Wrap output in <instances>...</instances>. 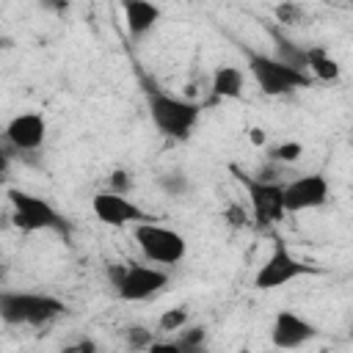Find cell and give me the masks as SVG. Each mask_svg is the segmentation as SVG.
Here are the masks:
<instances>
[{"label":"cell","mask_w":353,"mask_h":353,"mask_svg":"<svg viewBox=\"0 0 353 353\" xmlns=\"http://www.w3.org/2000/svg\"><path fill=\"white\" fill-rule=\"evenodd\" d=\"M146 108H149L152 124L165 138H174V141H188L193 127L199 124V116H201V105L199 102L165 94L157 85L146 88Z\"/></svg>","instance_id":"6da1fadb"},{"label":"cell","mask_w":353,"mask_h":353,"mask_svg":"<svg viewBox=\"0 0 353 353\" xmlns=\"http://www.w3.org/2000/svg\"><path fill=\"white\" fill-rule=\"evenodd\" d=\"M66 312V303L47 292L0 290V320L6 325H47Z\"/></svg>","instance_id":"7a4b0ae2"},{"label":"cell","mask_w":353,"mask_h":353,"mask_svg":"<svg viewBox=\"0 0 353 353\" xmlns=\"http://www.w3.org/2000/svg\"><path fill=\"white\" fill-rule=\"evenodd\" d=\"M245 66L265 97H284V94H292L298 88L312 85V77L306 72H301V69H295V66H290V63H284L268 52L245 50Z\"/></svg>","instance_id":"3957f363"},{"label":"cell","mask_w":353,"mask_h":353,"mask_svg":"<svg viewBox=\"0 0 353 353\" xmlns=\"http://www.w3.org/2000/svg\"><path fill=\"white\" fill-rule=\"evenodd\" d=\"M108 279H110L116 295H119L121 301H130V303L149 301V298H154L157 292H163L165 284H168L165 268H157V265H138V262L113 265V268L108 270Z\"/></svg>","instance_id":"277c9868"},{"label":"cell","mask_w":353,"mask_h":353,"mask_svg":"<svg viewBox=\"0 0 353 353\" xmlns=\"http://www.w3.org/2000/svg\"><path fill=\"white\" fill-rule=\"evenodd\" d=\"M132 237L141 248V254L157 265V268H171L179 265L188 254V240L171 226H163L157 221H143L132 226Z\"/></svg>","instance_id":"5b68a950"},{"label":"cell","mask_w":353,"mask_h":353,"mask_svg":"<svg viewBox=\"0 0 353 353\" xmlns=\"http://www.w3.org/2000/svg\"><path fill=\"white\" fill-rule=\"evenodd\" d=\"M8 204H11V223L22 232H66V221L61 212L41 196L8 188L6 190Z\"/></svg>","instance_id":"8992f818"},{"label":"cell","mask_w":353,"mask_h":353,"mask_svg":"<svg viewBox=\"0 0 353 353\" xmlns=\"http://www.w3.org/2000/svg\"><path fill=\"white\" fill-rule=\"evenodd\" d=\"M232 174L237 176V182L245 188L248 193V204H251V221L256 226H273L279 223L287 212H284V201H281V182L273 179H262V176H251L243 168L232 165Z\"/></svg>","instance_id":"52a82bcc"},{"label":"cell","mask_w":353,"mask_h":353,"mask_svg":"<svg viewBox=\"0 0 353 353\" xmlns=\"http://www.w3.org/2000/svg\"><path fill=\"white\" fill-rule=\"evenodd\" d=\"M314 273L306 262H301L284 240H276L273 243V251L268 254V259L259 265V270L254 273V287L256 290H279L284 284H292L295 279L301 276H309Z\"/></svg>","instance_id":"ba28073f"},{"label":"cell","mask_w":353,"mask_h":353,"mask_svg":"<svg viewBox=\"0 0 353 353\" xmlns=\"http://www.w3.org/2000/svg\"><path fill=\"white\" fill-rule=\"evenodd\" d=\"M284 212H306L317 210L328 201V179L323 174H303L290 182H281Z\"/></svg>","instance_id":"9c48e42d"},{"label":"cell","mask_w":353,"mask_h":353,"mask_svg":"<svg viewBox=\"0 0 353 353\" xmlns=\"http://www.w3.org/2000/svg\"><path fill=\"white\" fill-rule=\"evenodd\" d=\"M317 336V325L312 320H306L301 312L295 309H281L273 317L270 325V342L279 350H295L303 347L306 342H312Z\"/></svg>","instance_id":"30bf717a"},{"label":"cell","mask_w":353,"mask_h":353,"mask_svg":"<svg viewBox=\"0 0 353 353\" xmlns=\"http://www.w3.org/2000/svg\"><path fill=\"white\" fill-rule=\"evenodd\" d=\"M91 212L97 215V221H102L105 226H127V223H143L152 221L135 201H130L127 196L110 193V190H99L91 199Z\"/></svg>","instance_id":"8fae6325"},{"label":"cell","mask_w":353,"mask_h":353,"mask_svg":"<svg viewBox=\"0 0 353 353\" xmlns=\"http://www.w3.org/2000/svg\"><path fill=\"white\" fill-rule=\"evenodd\" d=\"M47 138V121L41 113H19L6 124V141L19 152H36Z\"/></svg>","instance_id":"7c38bea8"},{"label":"cell","mask_w":353,"mask_h":353,"mask_svg":"<svg viewBox=\"0 0 353 353\" xmlns=\"http://www.w3.org/2000/svg\"><path fill=\"white\" fill-rule=\"evenodd\" d=\"M121 14H124L127 33L132 39H143L160 22V8L154 3H146V0H124L121 3Z\"/></svg>","instance_id":"4fadbf2b"},{"label":"cell","mask_w":353,"mask_h":353,"mask_svg":"<svg viewBox=\"0 0 353 353\" xmlns=\"http://www.w3.org/2000/svg\"><path fill=\"white\" fill-rule=\"evenodd\" d=\"M243 85H245V74L240 66H232V63L218 66L210 80L212 99H237L243 97Z\"/></svg>","instance_id":"5bb4252c"},{"label":"cell","mask_w":353,"mask_h":353,"mask_svg":"<svg viewBox=\"0 0 353 353\" xmlns=\"http://www.w3.org/2000/svg\"><path fill=\"white\" fill-rule=\"evenodd\" d=\"M303 72H306L312 80H323V83L339 80V74H342L336 58H331L323 47H309V50H306V66H303Z\"/></svg>","instance_id":"9a60e30c"},{"label":"cell","mask_w":353,"mask_h":353,"mask_svg":"<svg viewBox=\"0 0 353 353\" xmlns=\"http://www.w3.org/2000/svg\"><path fill=\"white\" fill-rule=\"evenodd\" d=\"M174 345L179 347V353H207V328L204 325H185Z\"/></svg>","instance_id":"2e32d148"},{"label":"cell","mask_w":353,"mask_h":353,"mask_svg":"<svg viewBox=\"0 0 353 353\" xmlns=\"http://www.w3.org/2000/svg\"><path fill=\"white\" fill-rule=\"evenodd\" d=\"M188 323H190V312H188V306L165 309V312L160 314V320H157L160 331H168V334H176V331H182Z\"/></svg>","instance_id":"e0dca14e"},{"label":"cell","mask_w":353,"mask_h":353,"mask_svg":"<svg viewBox=\"0 0 353 353\" xmlns=\"http://www.w3.org/2000/svg\"><path fill=\"white\" fill-rule=\"evenodd\" d=\"M301 154H303V143H301V141H281L279 146L270 149V160H273V163H281V165L298 163Z\"/></svg>","instance_id":"ac0fdd59"},{"label":"cell","mask_w":353,"mask_h":353,"mask_svg":"<svg viewBox=\"0 0 353 353\" xmlns=\"http://www.w3.org/2000/svg\"><path fill=\"white\" fill-rule=\"evenodd\" d=\"M124 336H127V345H130L132 350H146V347L154 342V334H152L149 328H143V325H130V328L124 331Z\"/></svg>","instance_id":"d6986e66"},{"label":"cell","mask_w":353,"mask_h":353,"mask_svg":"<svg viewBox=\"0 0 353 353\" xmlns=\"http://www.w3.org/2000/svg\"><path fill=\"white\" fill-rule=\"evenodd\" d=\"M130 188H132V176H130V171H124V168H113V171H110V179H108V190H110V193H119V196H127Z\"/></svg>","instance_id":"ffe728a7"},{"label":"cell","mask_w":353,"mask_h":353,"mask_svg":"<svg viewBox=\"0 0 353 353\" xmlns=\"http://www.w3.org/2000/svg\"><path fill=\"white\" fill-rule=\"evenodd\" d=\"M273 14H276V19L284 22V25H298V22L303 19V8L295 6V3H281V6L273 8Z\"/></svg>","instance_id":"44dd1931"},{"label":"cell","mask_w":353,"mask_h":353,"mask_svg":"<svg viewBox=\"0 0 353 353\" xmlns=\"http://www.w3.org/2000/svg\"><path fill=\"white\" fill-rule=\"evenodd\" d=\"M163 188L171 190V193H185V190H188V176L179 174V171L165 174V176H163Z\"/></svg>","instance_id":"7402d4cb"},{"label":"cell","mask_w":353,"mask_h":353,"mask_svg":"<svg viewBox=\"0 0 353 353\" xmlns=\"http://www.w3.org/2000/svg\"><path fill=\"white\" fill-rule=\"evenodd\" d=\"M61 353H97V345L91 339H77V342L61 347Z\"/></svg>","instance_id":"603a6c76"},{"label":"cell","mask_w":353,"mask_h":353,"mask_svg":"<svg viewBox=\"0 0 353 353\" xmlns=\"http://www.w3.org/2000/svg\"><path fill=\"white\" fill-rule=\"evenodd\" d=\"M143 353H179V347L174 345V339H168V342H165V339H163V342H157V339H154Z\"/></svg>","instance_id":"cb8c5ba5"},{"label":"cell","mask_w":353,"mask_h":353,"mask_svg":"<svg viewBox=\"0 0 353 353\" xmlns=\"http://www.w3.org/2000/svg\"><path fill=\"white\" fill-rule=\"evenodd\" d=\"M226 215L232 218V223H234V226H248V223H251V221H248V215H245L240 207H229V212H226Z\"/></svg>","instance_id":"d4e9b609"},{"label":"cell","mask_w":353,"mask_h":353,"mask_svg":"<svg viewBox=\"0 0 353 353\" xmlns=\"http://www.w3.org/2000/svg\"><path fill=\"white\" fill-rule=\"evenodd\" d=\"M251 141H254L256 146H262V143H265V135H262V130H256V127H254V130H251Z\"/></svg>","instance_id":"484cf974"},{"label":"cell","mask_w":353,"mask_h":353,"mask_svg":"<svg viewBox=\"0 0 353 353\" xmlns=\"http://www.w3.org/2000/svg\"><path fill=\"white\" fill-rule=\"evenodd\" d=\"M8 174V157L0 152V182H3V176Z\"/></svg>","instance_id":"4316f807"},{"label":"cell","mask_w":353,"mask_h":353,"mask_svg":"<svg viewBox=\"0 0 353 353\" xmlns=\"http://www.w3.org/2000/svg\"><path fill=\"white\" fill-rule=\"evenodd\" d=\"M3 47H6V39H3V36H0V52H3Z\"/></svg>","instance_id":"83f0119b"},{"label":"cell","mask_w":353,"mask_h":353,"mask_svg":"<svg viewBox=\"0 0 353 353\" xmlns=\"http://www.w3.org/2000/svg\"><path fill=\"white\" fill-rule=\"evenodd\" d=\"M3 273H6V270H3V265H0V279H3Z\"/></svg>","instance_id":"f1b7e54d"},{"label":"cell","mask_w":353,"mask_h":353,"mask_svg":"<svg viewBox=\"0 0 353 353\" xmlns=\"http://www.w3.org/2000/svg\"><path fill=\"white\" fill-rule=\"evenodd\" d=\"M237 353H248V350H237Z\"/></svg>","instance_id":"f546056e"}]
</instances>
